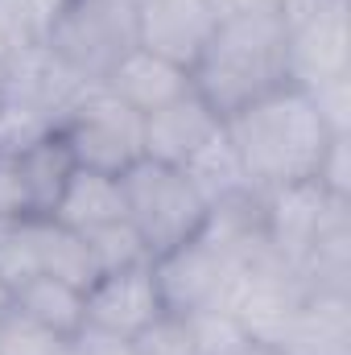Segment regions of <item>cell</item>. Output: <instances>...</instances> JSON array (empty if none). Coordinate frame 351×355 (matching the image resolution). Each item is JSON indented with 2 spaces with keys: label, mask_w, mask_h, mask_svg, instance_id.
I'll return each instance as SVG.
<instances>
[{
  "label": "cell",
  "mask_w": 351,
  "mask_h": 355,
  "mask_svg": "<svg viewBox=\"0 0 351 355\" xmlns=\"http://www.w3.org/2000/svg\"><path fill=\"white\" fill-rule=\"evenodd\" d=\"M223 132L257 190L314 182L331 141H335V132L318 116L310 91L293 87V83L232 112L223 120Z\"/></svg>",
  "instance_id": "1"
},
{
  "label": "cell",
  "mask_w": 351,
  "mask_h": 355,
  "mask_svg": "<svg viewBox=\"0 0 351 355\" xmlns=\"http://www.w3.org/2000/svg\"><path fill=\"white\" fill-rule=\"evenodd\" d=\"M194 91L228 120L261 95L289 83V29L281 8L223 12L190 67Z\"/></svg>",
  "instance_id": "2"
},
{
  "label": "cell",
  "mask_w": 351,
  "mask_h": 355,
  "mask_svg": "<svg viewBox=\"0 0 351 355\" xmlns=\"http://www.w3.org/2000/svg\"><path fill=\"white\" fill-rule=\"evenodd\" d=\"M87 87L91 83H83L46 42L17 54L0 71V153L58 132Z\"/></svg>",
  "instance_id": "3"
},
{
  "label": "cell",
  "mask_w": 351,
  "mask_h": 355,
  "mask_svg": "<svg viewBox=\"0 0 351 355\" xmlns=\"http://www.w3.org/2000/svg\"><path fill=\"white\" fill-rule=\"evenodd\" d=\"M120 186H124L128 223L137 227V236L153 261L174 252L178 244L194 240L207 223V211H211L207 198L194 190V182L178 166L141 157L120 174Z\"/></svg>",
  "instance_id": "4"
},
{
  "label": "cell",
  "mask_w": 351,
  "mask_h": 355,
  "mask_svg": "<svg viewBox=\"0 0 351 355\" xmlns=\"http://www.w3.org/2000/svg\"><path fill=\"white\" fill-rule=\"evenodd\" d=\"M46 46L83 79L103 83L137 42V0H67Z\"/></svg>",
  "instance_id": "5"
},
{
  "label": "cell",
  "mask_w": 351,
  "mask_h": 355,
  "mask_svg": "<svg viewBox=\"0 0 351 355\" xmlns=\"http://www.w3.org/2000/svg\"><path fill=\"white\" fill-rule=\"evenodd\" d=\"M58 137L67 141L75 166L103 174H124L145 157V116L120 103L103 83H91L79 95V103L58 124Z\"/></svg>",
  "instance_id": "6"
},
{
  "label": "cell",
  "mask_w": 351,
  "mask_h": 355,
  "mask_svg": "<svg viewBox=\"0 0 351 355\" xmlns=\"http://www.w3.org/2000/svg\"><path fill=\"white\" fill-rule=\"evenodd\" d=\"M348 207V198L327 194L318 182H298L281 190H261V227L268 248L289 268H302L327 223Z\"/></svg>",
  "instance_id": "7"
},
{
  "label": "cell",
  "mask_w": 351,
  "mask_h": 355,
  "mask_svg": "<svg viewBox=\"0 0 351 355\" xmlns=\"http://www.w3.org/2000/svg\"><path fill=\"white\" fill-rule=\"evenodd\" d=\"M289 29V83L302 91L348 75V0H331L306 17L285 21Z\"/></svg>",
  "instance_id": "8"
},
{
  "label": "cell",
  "mask_w": 351,
  "mask_h": 355,
  "mask_svg": "<svg viewBox=\"0 0 351 355\" xmlns=\"http://www.w3.org/2000/svg\"><path fill=\"white\" fill-rule=\"evenodd\" d=\"M162 314H166V302L153 277V261L99 272V281L87 289V327H99L108 335L137 339Z\"/></svg>",
  "instance_id": "9"
},
{
  "label": "cell",
  "mask_w": 351,
  "mask_h": 355,
  "mask_svg": "<svg viewBox=\"0 0 351 355\" xmlns=\"http://www.w3.org/2000/svg\"><path fill=\"white\" fill-rule=\"evenodd\" d=\"M219 17L215 0H137V42L190 71Z\"/></svg>",
  "instance_id": "10"
},
{
  "label": "cell",
  "mask_w": 351,
  "mask_h": 355,
  "mask_svg": "<svg viewBox=\"0 0 351 355\" xmlns=\"http://www.w3.org/2000/svg\"><path fill=\"white\" fill-rule=\"evenodd\" d=\"M219 132H223V116L198 91H186L182 99H174V103H166V107L145 116V157L182 170Z\"/></svg>",
  "instance_id": "11"
},
{
  "label": "cell",
  "mask_w": 351,
  "mask_h": 355,
  "mask_svg": "<svg viewBox=\"0 0 351 355\" xmlns=\"http://www.w3.org/2000/svg\"><path fill=\"white\" fill-rule=\"evenodd\" d=\"M103 87L112 91L120 103H128L132 112L149 116V112L182 99L186 91H194V83H190V71L182 62H170V58L137 46L132 54L120 58V67L103 79Z\"/></svg>",
  "instance_id": "12"
},
{
  "label": "cell",
  "mask_w": 351,
  "mask_h": 355,
  "mask_svg": "<svg viewBox=\"0 0 351 355\" xmlns=\"http://www.w3.org/2000/svg\"><path fill=\"white\" fill-rule=\"evenodd\" d=\"M348 343H351L348 293L310 289L273 347L281 355H348Z\"/></svg>",
  "instance_id": "13"
},
{
  "label": "cell",
  "mask_w": 351,
  "mask_h": 355,
  "mask_svg": "<svg viewBox=\"0 0 351 355\" xmlns=\"http://www.w3.org/2000/svg\"><path fill=\"white\" fill-rule=\"evenodd\" d=\"M50 219H58V223H67L75 232H91V227L128 219L120 174L75 166V174H71V182H67V190H62V198H58V207H54Z\"/></svg>",
  "instance_id": "14"
},
{
  "label": "cell",
  "mask_w": 351,
  "mask_h": 355,
  "mask_svg": "<svg viewBox=\"0 0 351 355\" xmlns=\"http://www.w3.org/2000/svg\"><path fill=\"white\" fill-rule=\"evenodd\" d=\"M17 157V170H21V186H25V198H29V211L33 215H54L67 182L75 174V157L67 149V141L58 132H46L21 149H12Z\"/></svg>",
  "instance_id": "15"
},
{
  "label": "cell",
  "mask_w": 351,
  "mask_h": 355,
  "mask_svg": "<svg viewBox=\"0 0 351 355\" xmlns=\"http://www.w3.org/2000/svg\"><path fill=\"white\" fill-rule=\"evenodd\" d=\"M33 252H37V272L79 285L83 293L99 281V265L91 257L83 232H75L50 215H33Z\"/></svg>",
  "instance_id": "16"
},
{
  "label": "cell",
  "mask_w": 351,
  "mask_h": 355,
  "mask_svg": "<svg viewBox=\"0 0 351 355\" xmlns=\"http://www.w3.org/2000/svg\"><path fill=\"white\" fill-rule=\"evenodd\" d=\"M12 306L25 310L33 322H42L46 331H54L62 339H71V335H79L87 327V293L79 285H67L58 277H46V272L17 285Z\"/></svg>",
  "instance_id": "17"
},
{
  "label": "cell",
  "mask_w": 351,
  "mask_h": 355,
  "mask_svg": "<svg viewBox=\"0 0 351 355\" xmlns=\"http://www.w3.org/2000/svg\"><path fill=\"white\" fill-rule=\"evenodd\" d=\"M182 174L194 182V190L207 198V207H215V202H223V198H236V194L257 190V186L248 182V174H244V166H240V157H236V149H232L228 132H219L207 149H198V153L182 166Z\"/></svg>",
  "instance_id": "18"
},
{
  "label": "cell",
  "mask_w": 351,
  "mask_h": 355,
  "mask_svg": "<svg viewBox=\"0 0 351 355\" xmlns=\"http://www.w3.org/2000/svg\"><path fill=\"white\" fill-rule=\"evenodd\" d=\"M83 240H87V248H91V257H95V265H99V272H116V268L153 261V257L145 252V244H141V236H137V227H132L128 219L91 227V232H83Z\"/></svg>",
  "instance_id": "19"
},
{
  "label": "cell",
  "mask_w": 351,
  "mask_h": 355,
  "mask_svg": "<svg viewBox=\"0 0 351 355\" xmlns=\"http://www.w3.org/2000/svg\"><path fill=\"white\" fill-rule=\"evenodd\" d=\"M0 355H67V339L33 322L25 310L8 306L0 314Z\"/></svg>",
  "instance_id": "20"
},
{
  "label": "cell",
  "mask_w": 351,
  "mask_h": 355,
  "mask_svg": "<svg viewBox=\"0 0 351 355\" xmlns=\"http://www.w3.org/2000/svg\"><path fill=\"white\" fill-rule=\"evenodd\" d=\"M0 277L12 285H25L37 277V252H33V215L29 219H0Z\"/></svg>",
  "instance_id": "21"
},
{
  "label": "cell",
  "mask_w": 351,
  "mask_h": 355,
  "mask_svg": "<svg viewBox=\"0 0 351 355\" xmlns=\"http://www.w3.org/2000/svg\"><path fill=\"white\" fill-rule=\"evenodd\" d=\"M128 343H132V355H194V339H190L186 318L170 314V310Z\"/></svg>",
  "instance_id": "22"
},
{
  "label": "cell",
  "mask_w": 351,
  "mask_h": 355,
  "mask_svg": "<svg viewBox=\"0 0 351 355\" xmlns=\"http://www.w3.org/2000/svg\"><path fill=\"white\" fill-rule=\"evenodd\" d=\"M29 198L21 186V170L12 153H0V219H29Z\"/></svg>",
  "instance_id": "23"
},
{
  "label": "cell",
  "mask_w": 351,
  "mask_h": 355,
  "mask_svg": "<svg viewBox=\"0 0 351 355\" xmlns=\"http://www.w3.org/2000/svg\"><path fill=\"white\" fill-rule=\"evenodd\" d=\"M232 355H281V352H277L273 343H261V339H248V343H240V347H236Z\"/></svg>",
  "instance_id": "24"
},
{
  "label": "cell",
  "mask_w": 351,
  "mask_h": 355,
  "mask_svg": "<svg viewBox=\"0 0 351 355\" xmlns=\"http://www.w3.org/2000/svg\"><path fill=\"white\" fill-rule=\"evenodd\" d=\"M8 306H12V285H8V281L0 277V314H4Z\"/></svg>",
  "instance_id": "25"
}]
</instances>
